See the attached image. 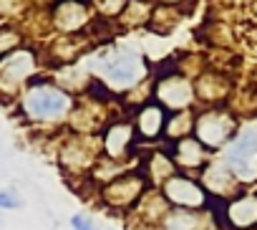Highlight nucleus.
<instances>
[{"instance_id":"obj_1","label":"nucleus","mask_w":257,"mask_h":230,"mask_svg":"<svg viewBox=\"0 0 257 230\" xmlns=\"http://www.w3.org/2000/svg\"><path fill=\"white\" fill-rule=\"evenodd\" d=\"M88 71L111 96H128L149 79V63L134 46H111L96 51Z\"/></svg>"},{"instance_id":"obj_2","label":"nucleus","mask_w":257,"mask_h":230,"mask_svg":"<svg viewBox=\"0 0 257 230\" xmlns=\"http://www.w3.org/2000/svg\"><path fill=\"white\" fill-rule=\"evenodd\" d=\"M73 94L61 89L53 79H33L18 96L21 114L36 127H68L71 111L76 109Z\"/></svg>"},{"instance_id":"obj_3","label":"nucleus","mask_w":257,"mask_h":230,"mask_svg":"<svg viewBox=\"0 0 257 230\" xmlns=\"http://www.w3.org/2000/svg\"><path fill=\"white\" fill-rule=\"evenodd\" d=\"M239 129V117L227 106H202L194 111V137L212 152H222Z\"/></svg>"},{"instance_id":"obj_4","label":"nucleus","mask_w":257,"mask_h":230,"mask_svg":"<svg viewBox=\"0 0 257 230\" xmlns=\"http://www.w3.org/2000/svg\"><path fill=\"white\" fill-rule=\"evenodd\" d=\"M152 99L162 104L169 114L172 111H187L197 109L194 96V79L177 68H159L152 79Z\"/></svg>"},{"instance_id":"obj_5","label":"nucleus","mask_w":257,"mask_h":230,"mask_svg":"<svg viewBox=\"0 0 257 230\" xmlns=\"http://www.w3.org/2000/svg\"><path fill=\"white\" fill-rule=\"evenodd\" d=\"M219 160L244 187H252L257 182V124L239 127L232 142L222 149Z\"/></svg>"},{"instance_id":"obj_6","label":"nucleus","mask_w":257,"mask_h":230,"mask_svg":"<svg viewBox=\"0 0 257 230\" xmlns=\"http://www.w3.org/2000/svg\"><path fill=\"white\" fill-rule=\"evenodd\" d=\"M147 190H149L147 177L142 175L139 167H134V170L118 175L116 180H111L108 185L98 187V200L111 212L132 215L137 210V205L142 202V197L147 195Z\"/></svg>"},{"instance_id":"obj_7","label":"nucleus","mask_w":257,"mask_h":230,"mask_svg":"<svg viewBox=\"0 0 257 230\" xmlns=\"http://www.w3.org/2000/svg\"><path fill=\"white\" fill-rule=\"evenodd\" d=\"M101 142V157L113 160V162H139L142 155V142L137 137L132 117H113L98 134Z\"/></svg>"},{"instance_id":"obj_8","label":"nucleus","mask_w":257,"mask_h":230,"mask_svg":"<svg viewBox=\"0 0 257 230\" xmlns=\"http://www.w3.org/2000/svg\"><path fill=\"white\" fill-rule=\"evenodd\" d=\"M101 160L98 134H68L58 147V165L66 175L88 177L96 162Z\"/></svg>"},{"instance_id":"obj_9","label":"nucleus","mask_w":257,"mask_h":230,"mask_svg":"<svg viewBox=\"0 0 257 230\" xmlns=\"http://www.w3.org/2000/svg\"><path fill=\"white\" fill-rule=\"evenodd\" d=\"M159 190L164 200L169 202V207H177V210H212L217 205L197 175L177 172Z\"/></svg>"},{"instance_id":"obj_10","label":"nucleus","mask_w":257,"mask_h":230,"mask_svg":"<svg viewBox=\"0 0 257 230\" xmlns=\"http://www.w3.org/2000/svg\"><path fill=\"white\" fill-rule=\"evenodd\" d=\"M98 21L88 0H56L51 8V28L58 36H81Z\"/></svg>"},{"instance_id":"obj_11","label":"nucleus","mask_w":257,"mask_h":230,"mask_svg":"<svg viewBox=\"0 0 257 230\" xmlns=\"http://www.w3.org/2000/svg\"><path fill=\"white\" fill-rule=\"evenodd\" d=\"M38 73V53L28 46L0 58V91L21 94Z\"/></svg>"},{"instance_id":"obj_12","label":"nucleus","mask_w":257,"mask_h":230,"mask_svg":"<svg viewBox=\"0 0 257 230\" xmlns=\"http://www.w3.org/2000/svg\"><path fill=\"white\" fill-rule=\"evenodd\" d=\"M217 217L224 230H257V192L242 190L227 202H217Z\"/></svg>"},{"instance_id":"obj_13","label":"nucleus","mask_w":257,"mask_h":230,"mask_svg":"<svg viewBox=\"0 0 257 230\" xmlns=\"http://www.w3.org/2000/svg\"><path fill=\"white\" fill-rule=\"evenodd\" d=\"M232 79L222 68H202L194 76V96L197 109L202 106H222L232 99Z\"/></svg>"},{"instance_id":"obj_14","label":"nucleus","mask_w":257,"mask_h":230,"mask_svg":"<svg viewBox=\"0 0 257 230\" xmlns=\"http://www.w3.org/2000/svg\"><path fill=\"white\" fill-rule=\"evenodd\" d=\"M167 119H169V111L162 104H157L154 99L132 111V122H134V129H137V137H139L142 147L164 142Z\"/></svg>"},{"instance_id":"obj_15","label":"nucleus","mask_w":257,"mask_h":230,"mask_svg":"<svg viewBox=\"0 0 257 230\" xmlns=\"http://www.w3.org/2000/svg\"><path fill=\"white\" fill-rule=\"evenodd\" d=\"M197 177L202 180L204 190L212 195L214 202H227V200H232L234 195H239L242 190H247V187L234 177V172H232L222 160H217V157H214Z\"/></svg>"},{"instance_id":"obj_16","label":"nucleus","mask_w":257,"mask_h":230,"mask_svg":"<svg viewBox=\"0 0 257 230\" xmlns=\"http://www.w3.org/2000/svg\"><path fill=\"white\" fill-rule=\"evenodd\" d=\"M167 152L172 155L174 165L179 172H187V175H199L212 160L214 155L192 134V137H184L179 142H172V144H164Z\"/></svg>"},{"instance_id":"obj_17","label":"nucleus","mask_w":257,"mask_h":230,"mask_svg":"<svg viewBox=\"0 0 257 230\" xmlns=\"http://www.w3.org/2000/svg\"><path fill=\"white\" fill-rule=\"evenodd\" d=\"M139 170L147 177L149 187H154V190H159L169 177H174L179 172L164 144H159L154 149H142V155H139Z\"/></svg>"},{"instance_id":"obj_18","label":"nucleus","mask_w":257,"mask_h":230,"mask_svg":"<svg viewBox=\"0 0 257 230\" xmlns=\"http://www.w3.org/2000/svg\"><path fill=\"white\" fill-rule=\"evenodd\" d=\"M219 217H217V205L212 210H177L172 207L159 230H219Z\"/></svg>"},{"instance_id":"obj_19","label":"nucleus","mask_w":257,"mask_h":230,"mask_svg":"<svg viewBox=\"0 0 257 230\" xmlns=\"http://www.w3.org/2000/svg\"><path fill=\"white\" fill-rule=\"evenodd\" d=\"M169 210H172V207H169V202L164 200L162 190L149 187L147 195L142 197V202L137 205V210H134L132 215L137 217V225H162V220H164V215H167Z\"/></svg>"},{"instance_id":"obj_20","label":"nucleus","mask_w":257,"mask_h":230,"mask_svg":"<svg viewBox=\"0 0 257 230\" xmlns=\"http://www.w3.org/2000/svg\"><path fill=\"white\" fill-rule=\"evenodd\" d=\"M194 111H197V109L172 111V114H169L167 129H164V142H162V144H172V142H179V139L194 134Z\"/></svg>"},{"instance_id":"obj_21","label":"nucleus","mask_w":257,"mask_h":230,"mask_svg":"<svg viewBox=\"0 0 257 230\" xmlns=\"http://www.w3.org/2000/svg\"><path fill=\"white\" fill-rule=\"evenodd\" d=\"M152 11H154V3H147V0H128L121 11V16L116 18V23L123 26V28H149Z\"/></svg>"},{"instance_id":"obj_22","label":"nucleus","mask_w":257,"mask_h":230,"mask_svg":"<svg viewBox=\"0 0 257 230\" xmlns=\"http://www.w3.org/2000/svg\"><path fill=\"white\" fill-rule=\"evenodd\" d=\"M179 21H182V8H177V6H157L154 3L149 28L154 33H169V31H174L179 26Z\"/></svg>"},{"instance_id":"obj_23","label":"nucleus","mask_w":257,"mask_h":230,"mask_svg":"<svg viewBox=\"0 0 257 230\" xmlns=\"http://www.w3.org/2000/svg\"><path fill=\"white\" fill-rule=\"evenodd\" d=\"M23 48V33L16 26H0V58Z\"/></svg>"},{"instance_id":"obj_24","label":"nucleus","mask_w":257,"mask_h":230,"mask_svg":"<svg viewBox=\"0 0 257 230\" xmlns=\"http://www.w3.org/2000/svg\"><path fill=\"white\" fill-rule=\"evenodd\" d=\"M28 8L26 0H0V18H18Z\"/></svg>"},{"instance_id":"obj_25","label":"nucleus","mask_w":257,"mask_h":230,"mask_svg":"<svg viewBox=\"0 0 257 230\" xmlns=\"http://www.w3.org/2000/svg\"><path fill=\"white\" fill-rule=\"evenodd\" d=\"M23 202L16 190H0V210H18Z\"/></svg>"},{"instance_id":"obj_26","label":"nucleus","mask_w":257,"mask_h":230,"mask_svg":"<svg viewBox=\"0 0 257 230\" xmlns=\"http://www.w3.org/2000/svg\"><path fill=\"white\" fill-rule=\"evenodd\" d=\"M71 227H73V230H98L96 222H93V217L86 215V212H76V215L71 217Z\"/></svg>"},{"instance_id":"obj_27","label":"nucleus","mask_w":257,"mask_h":230,"mask_svg":"<svg viewBox=\"0 0 257 230\" xmlns=\"http://www.w3.org/2000/svg\"><path fill=\"white\" fill-rule=\"evenodd\" d=\"M157 6H177V8H184V0H154Z\"/></svg>"},{"instance_id":"obj_28","label":"nucleus","mask_w":257,"mask_h":230,"mask_svg":"<svg viewBox=\"0 0 257 230\" xmlns=\"http://www.w3.org/2000/svg\"><path fill=\"white\" fill-rule=\"evenodd\" d=\"M252 190H254V192H257V182H254V185H252Z\"/></svg>"},{"instance_id":"obj_29","label":"nucleus","mask_w":257,"mask_h":230,"mask_svg":"<svg viewBox=\"0 0 257 230\" xmlns=\"http://www.w3.org/2000/svg\"><path fill=\"white\" fill-rule=\"evenodd\" d=\"M147 3H154V0H147Z\"/></svg>"},{"instance_id":"obj_30","label":"nucleus","mask_w":257,"mask_h":230,"mask_svg":"<svg viewBox=\"0 0 257 230\" xmlns=\"http://www.w3.org/2000/svg\"><path fill=\"white\" fill-rule=\"evenodd\" d=\"M106 230H113V227H106Z\"/></svg>"}]
</instances>
